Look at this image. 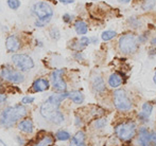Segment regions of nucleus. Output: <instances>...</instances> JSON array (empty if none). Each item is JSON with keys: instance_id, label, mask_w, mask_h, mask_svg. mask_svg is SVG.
<instances>
[{"instance_id": "obj_8", "label": "nucleus", "mask_w": 156, "mask_h": 146, "mask_svg": "<svg viewBox=\"0 0 156 146\" xmlns=\"http://www.w3.org/2000/svg\"><path fill=\"white\" fill-rule=\"evenodd\" d=\"M137 144L139 146H156V132L141 127L138 131Z\"/></svg>"}, {"instance_id": "obj_3", "label": "nucleus", "mask_w": 156, "mask_h": 146, "mask_svg": "<svg viewBox=\"0 0 156 146\" xmlns=\"http://www.w3.org/2000/svg\"><path fill=\"white\" fill-rule=\"evenodd\" d=\"M33 14L37 17V21L35 22L36 27H44L46 23L50 21V19L53 16V10L48 3L44 1H39L33 5L32 8Z\"/></svg>"}, {"instance_id": "obj_19", "label": "nucleus", "mask_w": 156, "mask_h": 146, "mask_svg": "<svg viewBox=\"0 0 156 146\" xmlns=\"http://www.w3.org/2000/svg\"><path fill=\"white\" fill-rule=\"evenodd\" d=\"M152 111H153V106L151 105L150 103H144V105H142V112L139 114V117L141 120L149 119L150 115L152 114Z\"/></svg>"}, {"instance_id": "obj_26", "label": "nucleus", "mask_w": 156, "mask_h": 146, "mask_svg": "<svg viewBox=\"0 0 156 146\" xmlns=\"http://www.w3.org/2000/svg\"><path fill=\"white\" fill-rule=\"evenodd\" d=\"M50 36H51V38L54 39V40H58L61 37V33H60V31H58V29L53 28V29L50 30Z\"/></svg>"}, {"instance_id": "obj_10", "label": "nucleus", "mask_w": 156, "mask_h": 146, "mask_svg": "<svg viewBox=\"0 0 156 146\" xmlns=\"http://www.w3.org/2000/svg\"><path fill=\"white\" fill-rule=\"evenodd\" d=\"M3 80L11 82L13 84H20L25 80V75L18 70H12V69H3L0 73Z\"/></svg>"}, {"instance_id": "obj_30", "label": "nucleus", "mask_w": 156, "mask_h": 146, "mask_svg": "<svg viewBox=\"0 0 156 146\" xmlns=\"http://www.w3.org/2000/svg\"><path fill=\"white\" fill-rule=\"evenodd\" d=\"M6 101H8V97H6L5 94H3V93L0 92V105L6 103Z\"/></svg>"}, {"instance_id": "obj_24", "label": "nucleus", "mask_w": 156, "mask_h": 146, "mask_svg": "<svg viewBox=\"0 0 156 146\" xmlns=\"http://www.w3.org/2000/svg\"><path fill=\"white\" fill-rule=\"evenodd\" d=\"M55 138L60 141H67L70 139V134L66 130H58L55 134Z\"/></svg>"}, {"instance_id": "obj_29", "label": "nucleus", "mask_w": 156, "mask_h": 146, "mask_svg": "<svg viewBox=\"0 0 156 146\" xmlns=\"http://www.w3.org/2000/svg\"><path fill=\"white\" fill-rule=\"evenodd\" d=\"M153 6H154V0H148V1L142 5V8H144V10H151Z\"/></svg>"}, {"instance_id": "obj_31", "label": "nucleus", "mask_w": 156, "mask_h": 146, "mask_svg": "<svg viewBox=\"0 0 156 146\" xmlns=\"http://www.w3.org/2000/svg\"><path fill=\"white\" fill-rule=\"evenodd\" d=\"M63 19L65 22H70V20H71V16H70L69 14H65L63 16Z\"/></svg>"}, {"instance_id": "obj_36", "label": "nucleus", "mask_w": 156, "mask_h": 146, "mask_svg": "<svg viewBox=\"0 0 156 146\" xmlns=\"http://www.w3.org/2000/svg\"><path fill=\"white\" fill-rule=\"evenodd\" d=\"M151 43H152L153 46H156V37H154V38L151 40Z\"/></svg>"}, {"instance_id": "obj_28", "label": "nucleus", "mask_w": 156, "mask_h": 146, "mask_svg": "<svg viewBox=\"0 0 156 146\" xmlns=\"http://www.w3.org/2000/svg\"><path fill=\"white\" fill-rule=\"evenodd\" d=\"M34 101H35V97H29V95H27V97H23V100H21V102H23V105H29V104H32Z\"/></svg>"}, {"instance_id": "obj_7", "label": "nucleus", "mask_w": 156, "mask_h": 146, "mask_svg": "<svg viewBox=\"0 0 156 146\" xmlns=\"http://www.w3.org/2000/svg\"><path fill=\"white\" fill-rule=\"evenodd\" d=\"M12 62L14 66L21 71H30L35 66L34 60L27 54H14L12 56Z\"/></svg>"}, {"instance_id": "obj_6", "label": "nucleus", "mask_w": 156, "mask_h": 146, "mask_svg": "<svg viewBox=\"0 0 156 146\" xmlns=\"http://www.w3.org/2000/svg\"><path fill=\"white\" fill-rule=\"evenodd\" d=\"M114 105L119 111H129L132 108V101L129 100L126 91L117 89L114 92Z\"/></svg>"}, {"instance_id": "obj_1", "label": "nucleus", "mask_w": 156, "mask_h": 146, "mask_svg": "<svg viewBox=\"0 0 156 146\" xmlns=\"http://www.w3.org/2000/svg\"><path fill=\"white\" fill-rule=\"evenodd\" d=\"M28 110L25 105H14L5 107L0 113V125L4 128L13 127L19 120L27 115Z\"/></svg>"}, {"instance_id": "obj_33", "label": "nucleus", "mask_w": 156, "mask_h": 146, "mask_svg": "<svg viewBox=\"0 0 156 146\" xmlns=\"http://www.w3.org/2000/svg\"><path fill=\"white\" fill-rule=\"evenodd\" d=\"M58 1H61L62 3H65V4H69V3L74 2V0H58Z\"/></svg>"}, {"instance_id": "obj_16", "label": "nucleus", "mask_w": 156, "mask_h": 146, "mask_svg": "<svg viewBox=\"0 0 156 146\" xmlns=\"http://www.w3.org/2000/svg\"><path fill=\"white\" fill-rule=\"evenodd\" d=\"M68 99H70L74 104H82L84 102V95L80 91H70L68 92Z\"/></svg>"}, {"instance_id": "obj_14", "label": "nucleus", "mask_w": 156, "mask_h": 146, "mask_svg": "<svg viewBox=\"0 0 156 146\" xmlns=\"http://www.w3.org/2000/svg\"><path fill=\"white\" fill-rule=\"evenodd\" d=\"M86 136L83 131H78L73 136V138H70V146H86L85 144Z\"/></svg>"}, {"instance_id": "obj_5", "label": "nucleus", "mask_w": 156, "mask_h": 146, "mask_svg": "<svg viewBox=\"0 0 156 146\" xmlns=\"http://www.w3.org/2000/svg\"><path fill=\"white\" fill-rule=\"evenodd\" d=\"M118 45H119V50L123 54H132L137 50L138 41L135 35L129 33L120 37Z\"/></svg>"}, {"instance_id": "obj_11", "label": "nucleus", "mask_w": 156, "mask_h": 146, "mask_svg": "<svg viewBox=\"0 0 156 146\" xmlns=\"http://www.w3.org/2000/svg\"><path fill=\"white\" fill-rule=\"evenodd\" d=\"M5 47H6V50H8L9 52L15 53V52H17L21 48V42L16 35H11L6 38Z\"/></svg>"}, {"instance_id": "obj_23", "label": "nucleus", "mask_w": 156, "mask_h": 146, "mask_svg": "<svg viewBox=\"0 0 156 146\" xmlns=\"http://www.w3.org/2000/svg\"><path fill=\"white\" fill-rule=\"evenodd\" d=\"M116 36H117V33H116L115 31H112V30H108V31H104L102 34H101V38H102V40H104V41L111 40V39L115 38Z\"/></svg>"}, {"instance_id": "obj_12", "label": "nucleus", "mask_w": 156, "mask_h": 146, "mask_svg": "<svg viewBox=\"0 0 156 146\" xmlns=\"http://www.w3.org/2000/svg\"><path fill=\"white\" fill-rule=\"evenodd\" d=\"M18 129L19 131H21L23 134H30L34 130V124L31 119H23L21 121L18 122Z\"/></svg>"}, {"instance_id": "obj_27", "label": "nucleus", "mask_w": 156, "mask_h": 146, "mask_svg": "<svg viewBox=\"0 0 156 146\" xmlns=\"http://www.w3.org/2000/svg\"><path fill=\"white\" fill-rule=\"evenodd\" d=\"M106 123H107L106 119H100L94 122V126H96V128H98V129H101V128H103L106 125Z\"/></svg>"}, {"instance_id": "obj_34", "label": "nucleus", "mask_w": 156, "mask_h": 146, "mask_svg": "<svg viewBox=\"0 0 156 146\" xmlns=\"http://www.w3.org/2000/svg\"><path fill=\"white\" fill-rule=\"evenodd\" d=\"M74 57H76V58H79V59H82V55H81L80 53H78V54H74Z\"/></svg>"}, {"instance_id": "obj_2", "label": "nucleus", "mask_w": 156, "mask_h": 146, "mask_svg": "<svg viewBox=\"0 0 156 146\" xmlns=\"http://www.w3.org/2000/svg\"><path fill=\"white\" fill-rule=\"evenodd\" d=\"M68 97V92H60L52 94L39 107V113L46 120H49L58 110L61 103Z\"/></svg>"}, {"instance_id": "obj_21", "label": "nucleus", "mask_w": 156, "mask_h": 146, "mask_svg": "<svg viewBox=\"0 0 156 146\" xmlns=\"http://www.w3.org/2000/svg\"><path fill=\"white\" fill-rule=\"evenodd\" d=\"M54 138L52 136H45L33 146H53Z\"/></svg>"}, {"instance_id": "obj_32", "label": "nucleus", "mask_w": 156, "mask_h": 146, "mask_svg": "<svg viewBox=\"0 0 156 146\" xmlns=\"http://www.w3.org/2000/svg\"><path fill=\"white\" fill-rule=\"evenodd\" d=\"M147 35H148V33H146L144 35H141V36L139 37V41H140V42H144V41L147 40V38H148V36H147Z\"/></svg>"}, {"instance_id": "obj_18", "label": "nucleus", "mask_w": 156, "mask_h": 146, "mask_svg": "<svg viewBox=\"0 0 156 146\" xmlns=\"http://www.w3.org/2000/svg\"><path fill=\"white\" fill-rule=\"evenodd\" d=\"M49 121L51 122L52 124H54V125H61V124H63L64 122H65V115H64V113L62 111L58 110L51 117H50Z\"/></svg>"}, {"instance_id": "obj_17", "label": "nucleus", "mask_w": 156, "mask_h": 146, "mask_svg": "<svg viewBox=\"0 0 156 146\" xmlns=\"http://www.w3.org/2000/svg\"><path fill=\"white\" fill-rule=\"evenodd\" d=\"M74 30L79 35H85L88 31V27H87L86 22L82 20H76L74 23Z\"/></svg>"}, {"instance_id": "obj_25", "label": "nucleus", "mask_w": 156, "mask_h": 146, "mask_svg": "<svg viewBox=\"0 0 156 146\" xmlns=\"http://www.w3.org/2000/svg\"><path fill=\"white\" fill-rule=\"evenodd\" d=\"M20 1L19 0H8V5L12 10H17L20 6Z\"/></svg>"}, {"instance_id": "obj_15", "label": "nucleus", "mask_w": 156, "mask_h": 146, "mask_svg": "<svg viewBox=\"0 0 156 146\" xmlns=\"http://www.w3.org/2000/svg\"><path fill=\"white\" fill-rule=\"evenodd\" d=\"M123 80H122V76L119 73H113L109 75L108 77V85L112 88H118L119 86H121Z\"/></svg>"}, {"instance_id": "obj_22", "label": "nucleus", "mask_w": 156, "mask_h": 146, "mask_svg": "<svg viewBox=\"0 0 156 146\" xmlns=\"http://www.w3.org/2000/svg\"><path fill=\"white\" fill-rule=\"evenodd\" d=\"M89 42H90L89 38H87L86 36H83L79 41H76V42H74L76 46H73V47H71V48L76 50H81V49H83V48L87 47V46L89 45Z\"/></svg>"}, {"instance_id": "obj_38", "label": "nucleus", "mask_w": 156, "mask_h": 146, "mask_svg": "<svg viewBox=\"0 0 156 146\" xmlns=\"http://www.w3.org/2000/svg\"><path fill=\"white\" fill-rule=\"evenodd\" d=\"M153 80H154V83L156 84V72H155V74H154V77H153Z\"/></svg>"}, {"instance_id": "obj_35", "label": "nucleus", "mask_w": 156, "mask_h": 146, "mask_svg": "<svg viewBox=\"0 0 156 146\" xmlns=\"http://www.w3.org/2000/svg\"><path fill=\"white\" fill-rule=\"evenodd\" d=\"M119 2H121V3H129L131 0H118Z\"/></svg>"}, {"instance_id": "obj_37", "label": "nucleus", "mask_w": 156, "mask_h": 146, "mask_svg": "<svg viewBox=\"0 0 156 146\" xmlns=\"http://www.w3.org/2000/svg\"><path fill=\"white\" fill-rule=\"evenodd\" d=\"M0 146H6V144L1 140V139H0Z\"/></svg>"}, {"instance_id": "obj_9", "label": "nucleus", "mask_w": 156, "mask_h": 146, "mask_svg": "<svg viewBox=\"0 0 156 146\" xmlns=\"http://www.w3.org/2000/svg\"><path fill=\"white\" fill-rule=\"evenodd\" d=\"M65 73V69H58L54 70L51 74V84L54 90L58 92H64L67 89V84L64 80L63 75Z\"/></svg>"}, {"instance_id": "obj_20", "label": "nucleus", "mask_w": 156, "mask_h": 146, "mask_svg": "<svg viewBox=\"0 0 156 146\" xmlns=\"http://www.w3.org/2000/svg\"><path fill=\"white\" fill-rule=\"evenodd\" d=\"M93 86H94V89L97 91V92H103V91L105 90L104 80H103V78L100 77V76L94 77V80L93 82Z\"/></svg>"}, {"instance_id": "obj_4", "label": "nucleus", "mask_w": 156, "mask_h": 146, "mask_svg": "<svg viewBox=\"0 0 156 146\" xmlns=\"http://www.w3.org/2000/svg\"><path fill=\"white\" fill-rule=\"evenodd\" d=\"M116 136L122 141H129L136 134V123L133 121H125L119 123L115 127Z\"/></svg>"}, {"instance_id": "obj_13", "label": "nucleus", "mask_w": 156, "mask_h": 146, "mask_svg": "<svg viewBox=\"0 0 156 146\" xmlns=\"http://www.w3.org/2000/svg\"><path fill=\"white\" fill-rule=\"evenodd\" d=\"M50 88V84L46 78H38L32 85V90L34 92H43Z\"/></svg>"}]
</instances>
